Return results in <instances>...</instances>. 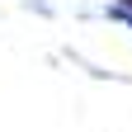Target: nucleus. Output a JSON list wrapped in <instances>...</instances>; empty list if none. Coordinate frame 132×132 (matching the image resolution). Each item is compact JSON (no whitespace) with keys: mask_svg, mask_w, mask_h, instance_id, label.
Masks as SVG:
<instances>
[{"mask_svg":"<svg viewBox=\"0 0 132 132\" xmlns=\"http://www.w3.org/2000/svg\"><path fill=\"white\" fill-rule=\"evenodd\" d=\"M109 19H123V24H132V5H109Z\"/></svg>","mask_w":132,"mask_h":132,"instance_id":"f257e3e1","label":"nucleus"},{"mask_svg":"<svg viewBox=\"0 0 132 132\" xmlns=\"http://www.w3.org/2000/svg\"><path fill=\"white\" fill-rule=\"evenodd\" d=\"M118 5H132V0H118Z\"/></svg>","mask_w":132,"mask_h":132,"instance_id":"f03ea898","label":"nucleus"}]
</instances>
